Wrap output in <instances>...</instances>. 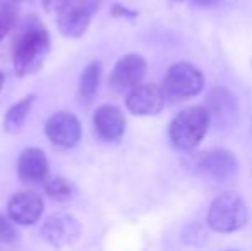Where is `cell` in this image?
I'll use <instances>...</instances> for the list:
<instances>
[{"instance_id":"cell-1","label":"cell","mask_w":252,"mask_h":251,"mask_svg":"<svg viewBox=\"0 0 252 251\" xmlns=\"http://www.w3.org/2000/svg\"><path fill=\"white\" fill-rule=\"evenodd\" d=\"M50 50V35L36 16H28L17 28L12 43L14 69L19 76L36 72Z\"/></svg>"},{"instance_id":"cell-2","label":"cell","mask_w":252,"mask_h":251,"mask_svg":"<svg viewBox=\"0 0 252 251\" xmlns=\"http://www.w3.org/2000/svg\"><path fill=\"white\" fill-rule=\"evenodd\" d=\"M209 122V114L204 107L196 105L186 108L170 124V141L180 151L194 150L208 133Z\"/></svg>"},{"instance_id":"cell-3","label":"cell","mask_w":252,"mask_h":251,"mask_svg":"<svg viewBox=\"0 0 252 251\" xmlns=\"http://www.w3.org/2000/svg\"><path fill=\"white\" fill-rule=\"evenodd\" d=\"M249 220V212L239 193L226 191L213 200L208 210V224L213 231L228 234L242 229Z\"/></svg>"},{"instance_id":"cell-4","label":"cell","mask_w":252,"mask_h":251,"mask_svg":"<svg viewBox=\"0 0 252 251\" xmlns=\"http://www.w3.org/2000/svg\"><path fill=\"white\" fill-rule=\"evenodd\" d=\"M202 86H204V76L201 71L189 62H179L166 71L161 90L166 100L179 104L199 95Z\"/></svg>"},{"instance_id":"cell-5","label":"cell","mask_w":252,"mask_h":251,"mask_svg":"<svg viewBox=\"0 0 252 251\" xmlns=\"http://www.w3.org/2000/svg\"><path fill=\"white\" fill-rule=\"evenodd\" d=\"M194 169L208 179L216 182H230L239 174V162L235 155L228 150L213 148V150L201 151L194 157Z\"/></svg>"},{"instance_id":"cell-6","label":"cell","mask_w":252,"mask_h":251,"mask_svg":"<svg viewBox=\"0 0 252 251\" xmlns=\"http://www.w3.org/2000/svg\"><path fill=\"white\" fill-rule=\"evenodd\" d=\"M98 0H67L59 12V30L67 38H79L86 33L94 10L98 9Z\"/></svg>"},{"instance_id":"cell-7","label":"cell","mask_w":252,"mask_h":251,"mask_svg":"<svg viewBox=\"0 0 252 251\" xmlns=\"http://www.w3.org/2000/svg\"><path fill=\"white\" fill-rule=\"evenodd\" d=\"M148 64L146 59L139 54H127L112 69L110 74V84L115 91L122 93L130 88L137 86L143 81L144 74H146Z\"/></svg>"},{"instance_id":"cell-8","label":"cell","mask_w":252,"mask_h":251,"mask_svg":"<svg viewBox=\"0 0 252 251\" xmlns=\"http://www.w3.org/2000/svg\"><path fill=\"white\" fill-rule=\"evenodd\" d=\"M48 140L59 148H72L81 140V122L70 112H57L45 124Z\"/></svg>"},{"instance_id":"cell-9","label":"cell","mask_w":252,"mask_h":251,"mask_svg":"<svg viewBox=\"0 0 252 251\" xmlns=\"http://www.w3.org/2000/svg\"><path fill=\"white\" fill-rule=\"evenodd\" d=\"M165 95L156 84H137L130 88L126 98V105L134 115H156L165 107Z\"/></svg>"},{"instance_id":"cell-10","label":"cell","mask_w":252,"mask_h":251,"mask_svg":"<svg viewBox=\"0 0 252 251\" xmlns=\"http://www.w3.org/2000/svg\"><path fill=\"white\" fill-rule=\"evenodd\" d=\"M7 212L14 224L33 225L43 214V200L34 191H19L9 200Z\"/></svg>"},{"instance_id":"cell-11","label":"cell","mask_w":252,"mask_h":251,"mask_svg":"<svg viewBox=\"0 0 252 251\" xmlns=\"http://www.w3.org/2000/svg\"><path fill=\"white\" fill-rule=\"evenodd\" d=\"M204 108L209 114V121H215L221 127H230L239 115V107H237L233 95L221 86L209 91L206 97Z\"/></svg>"},{"instance_id":"cell-12","label":"cell","mask_w":252,"mask_h":251,"mask_svg":"<svg viewBox=\"0 0 252 251\" xmlns=\"http://www.w3.org/2000/svg\"><path fill=\"white\" fill-rule=\"evenodd\" d=\"M93 126L103 141H119L126 133V117L115 105H101L94 112Z\"/></svg>"},{"instance_id":"cell-13","label":"cell","mask_w":252,"mask_h":251,"mask_svg":"<svg viewBox=\"0 0 252 251\" xmlns=\"http://www.w3.org/2000/svg\"><path fill=\"white\" fill-rule=\"evenodd\" d=\"M17 174L26 184H40L48 176V158L40 148H26L17 160Z\"/></svg>"},{"instance_id":"cell-14","label":"cell","mask_w":252,"mask_h":251,"mask_svg":"<svg viewBox=\"0 0 252 251\" xmlns=\"http://www.w3.org/2000/svg\"><path fill=\"white\" fill-rule=\"evenodd\" d=\"M41 234L53 246H63L74 243L81 234V225L70 215H52L45 222Z\"/></svg>"},{"instance_id":"cell-15","label":"cell","mask_w":252,"mask_h":251,"mask_svg":"<svg viewBox=\"0 0 252 251\" xmlns=\"http://www.w3.org/2000/svg\"><path fill=\"white\" fill-rule=\"evenodd\" d=\"M101 64L98 61L90 62L84 67L79 79V100L83 104H91L96 97L98 86H100Z\"/></svg>"},{"instance_id":"cell-16","label":"cell","mask_w":252,"mask_h":251,"mask_svg":"<svg viewBox=\"0 0 252 251\" xmlns=\"http://www.w3.org/2000/svg\"><path fill=\"white\" fill-rule=\"evenodd\" d=\"M33 102H34V97H26L7 110L5 119H3V129H5L7 133H17V131L23 127L28 115H30L31 107H33Z\"/></svg>"},{"instance_id":"cell-17","label":"cell","mask_w":252,"mask_h":251,"mask_svg":"<svg viewBox=\"0 0 252 251\" xmlns=\"http://www.w3.org/2000/svg\"><path fill=\"white\" fill-rule=\"evenodd\" d=\"M19 16V0H0V40L14 28Z\"/></svg>"},{"instance_id":"cell-18","label":"cell","mask_w":252,"mask_h":251,"mask_svg":"<svg viewBox=\"0 0 252 251\" xmlns=\"http://www.w3.org/2000/svg\"><path fill=\"white\" fill-rule=\"evenodd\" d=\"M47 194L55 201H69L74 198V193H76V188L74 184L69 181V179L62 178V176H57L52 181L47 182Z\"/></svg>"},{"instance_id":"cell-19","label":"cell","mask_w":252,"mask_h":251,"mask_svg":"<svg viewBox=\"0 0 252 251\" xmlns=\"http://www.w3.org/2000/svg\"><path fill=\"white\" fill-rule=\"evenodd\" d=\"M17 236L19 234L14 227V222L0 215V241L5 245H14V243H17Z\"/></svg>"},{"instance_id":"cell-20","label":"cell","mask_w":252,"mask_h":251,"mask_svg":"<svg viewBox=\"0 0 252 251\" xmlns=\"http://www.w3.org/2000/svg\"><path fill=\"white\" fill-rule=\"evenodd\" d=\"M65 2L67 0H43V7L48 12H53V10H59Z\"/></svg>"},{"instance_id":"cell-21","label":"cell","mask_w":252,"mask_h":251,"mask_svg":"<svg viewBox=\"0 0 252 251\" xmlns=\"http://www.w3.org/2000/svg\"><path fill=\"white\" fill-rule=\"evenodd\" d=\"M3 79H5V76H3V72H0V90H2V86H3Z\"/></svg>"},{"instance_id":"cell-22","label":"cell","mask_w":252,"mask_h":251,"mask_svg":"<svg viewBox=\"0 0 252 251\" xmlns=\"http://www.w3.org/2000/svg\"><path fill=\"white\" fill-rule=\"evenodd\" d=\"M196 2H199V3H213L215 0H196Z\"/></svg>"}]
</instances>
